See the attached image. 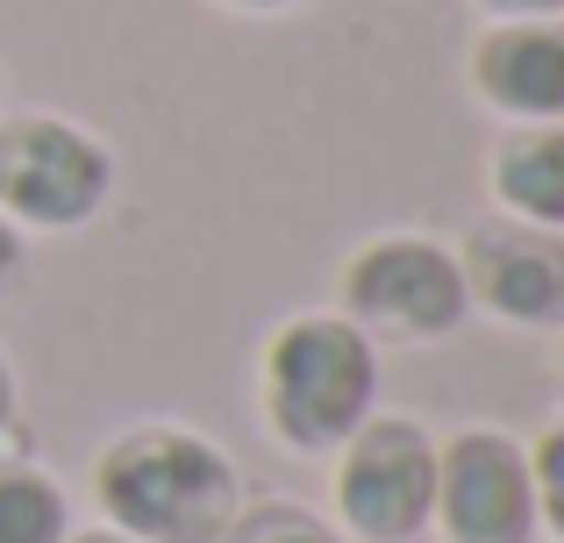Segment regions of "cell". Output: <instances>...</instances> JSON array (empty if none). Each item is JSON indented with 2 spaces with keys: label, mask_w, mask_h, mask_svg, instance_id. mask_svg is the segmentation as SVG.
Here are the masks:
<instances>
[{
  "label": "cell",
  "mask_w": 564,
  "mask_h": 543,
  "mask_svg": "<svg viewBox=\"0 0 564 543\" xmlns=\"http://www.w3.org/2000/svg\"><path fill=\"white\" fill-rule=\"evenodd\" d=\"M494 22H551V14H564V0H479Z\"/></svg>",
  "instance_id": "cell-13"
},
{
  "label": "cell",
  "mask_w": 564,
  "mask_h": 543,
  "mask_svg": "<svg viewBox=\"0 0 564 543\" xmlns=\"http://www.w3.org/2000/svg\"><path fill=\"white\" fill-rule=\"evenodd\" d=\"M471 86L508 122H564V22H494L471 43Z\"/></svg>",
  "instance_id": "cell-8"
},
{
  "label": "cell",
  "mask_w": 564,
  "mask_h": 543,
  "mask_svg": "<svg viewBox=\"0 0 564 543\" xmlns=\"http://www.w3.org/2000/svg\"><path fill=\"white\" fill-rule=\"evenodd\" d=\"M221 543H344V530H329V522L301 501H258L229 522Z\"/></svg>",
  "instance_id": "cell-11"
},
{
  "label": "cell",
  "mask_w": 564,
  "mask_h": 543,
  "mask_svg": "<svg viewBox=\"0 0 564 543\" xmlns=\"http://www.w3.org/2000/svg\"><path fill=\"white\" fill-rule=\"evenodd\" d=\"M229 8H301V0H229Z\"/></svg>",
  "instance_id": "cell-17"
},
{
  "label": "cell",
  "mask_w": 564,
  "mask_h": 543,
  "mask_svg": "<svg viewBox=\"0 0 564 543\" xmlns=\"http://www.w3.org/2000/svg\"><path fill=\"white\" fill-rule=\"evenodd\" d=\"M344 315L372 344H436L471 315L457 251L429 237H379L344 265Z\"/></svg>",
  "instance_id": "cell-5"
},
{
  "label": "cell",
  "mask_w": 564,
  "mask_h": 543,
  "mask_svg": "<svg viewBox=\"0 0 564 543\" xmlns=\"http://www.w3.org/2000/svg\"><path fill=\"white\" fill-rule=\"evenodd\" d=\"M494 200L508 222L564 229V122H514L494 143Z\"/></svg>",
  "instance_id": "cell-9"
},
{
  "label": "cell",
  "mask_w": 564,
  "mask_h": 543,
  "mask_svg": "<svg viewBox=\"0 0 564 543\" xmlns=\"http://www.w3.org/2000/svg\"><path fill=\"white\" fill-rule=\"evenodd\" d=\"M436 508V436L408 415H365L336 450V530L358 543H414Z\"/></svg>",
  "instance_id": "cell-4"
},
{
  "label": "cell",
  "mask_w": 564,
  "mask_h": 543,
  "mask_svg": "<svg viewBox=\"0 0 564 543\" xmlns=\"http://www.w3.org/2000/svg\"><path fill=\"white\" fill-rule=\"evenodd\" d=\"M529 479H536V530L564 543V422H551L529 444Z\"/></svg>",
  "instance_id": "cell-12"
},
{
  "label": "cell",
  "mask_w": 564,
  "mask_h": 543,
  "mask_svg": "<svg viewBox=\"0 0 564 543\" xmlns=\"http://www.w3.org/2000/svg\"><path fill=\"white\" fill-rule=\"evenodd\" d=\"M465 293L514 329H564V229L536 222H479L457 251Z\"/></svg>",
  "instance_id": "cell-7"
},
{
  "label": "cell",
  "mask_w": 564,
  "mask_h": 543,
  "mask_svg": "<svg viewBox=\"0 0 564 543\" xmlns=\"http://www.w3.org/2000/svg\"><path fill=\"white\" fill-rule=\"evenodd\" d=\"M65 543H129V536H115V530H72Z\"/></svg>",
  "instance_id": "cell-16"
},
{
  "label": "cell",
  "mask_w": 564,
  "mask_h": 543,
  "mask_svg": "<svg viewBox=\"0 0 564 543\" xmlns=\"http://www.w3.org/2000/svg\"><path fill=\"white\" fill-rule=\"evenodd\" d=\"M14 422V372H8V358H0V430Z\"/></svg>",
  "instance_id": "cell-15"
},
{
  "label": "cell",
  "mask_w": 564,
  "mask_h": 543,
  "mask_svg": "<svg viewBox=\"0 0 564 543\" xmlns=\"http://www.w3.org/2000/svg\"><path fill=\"white\" fill-rule=\"evenodd\" d=\"M94 501L108 530L129 543H221L243 515V479L229 450H215L200 430L143 422L100 450Z\"/></svg>",
  "instance_id": "cell-1"
},
{
  "label": "cell",
  "mask_w": 564,
  "mask_h": 543,
  "mask_svg": "<svg viewBox=\"0 0 564 543\" xmlns=\"http://www.w3.org/2000/svg\"><path fill=\"white\" fill-rule=\"evenodd\" d=\"M14 279H22V229L0 215V293H8Z\"/></svg>",
  "instance_id": "cell-14"
},
{
  "label": "cell",
  "mask_w": 564,
  "mask_h": 543,
  "mask_svg": "<svg viewBox=\"0 0 564 543\" xmlns=\"http://www.w3.org/2000/svg\"><path fill=\"white\" fill-rule=\"evenodd\" d=\"M443 543H536V479L529 450L500 430H457L436 444V508Z\"/></svg>",
  "instance_id": "cell-6"
},
{
  "label": "cell",
  "mask_w": 564,
  "mask_h": 543,
  "mask_svg": "<svg viewBox=\"0 0 564 543\" xmlns=\"http://www.w3.org/2000/svg\"><path fill=\"white\" fill-rule=\"evenodd\" d=\"M115 186V158L65 115H8L0 122V215L14 229H79Z\"/></svg>",
  "instance_id": "cell-3"
},
{
  "label": "cell",
  "mask_w": 564,
  "mask_h": 543,
  "mask_svg": "<svg viewBox=\"0 0 564 543\" xmlns=\"http://www.w3.org/2000/svg\"><path fill=\"white\" fill-rule=\"evenodd\" d=\"M65 536H72L65 487L36 465L0 458V543H65Z\"/></svg>",
  "instance_id": "cell-10"
},
{
  "label": "cell",
  "mask_w": 564,
  "mask_h": 543,
  "mask_svg": "<svg viewBox=\"0 0 564 543\" xmlns=\"http://www.w3.org/2000/svg\"><path fill=\"white\" fill-rule=\"evenodd\" d=\"M264 430L301 458H329L379 415V344L350 315H293L264 344Z\"/></svg>",
  "instance_id": "cell-2"
}]
</instances>
